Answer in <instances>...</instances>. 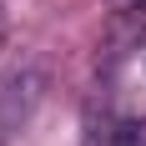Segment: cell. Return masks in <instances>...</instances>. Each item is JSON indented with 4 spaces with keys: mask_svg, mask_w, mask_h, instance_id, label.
Returning a JSON list of instances; mask_svg holds the SVG:
<instances>
[{
    "mask_svg": "<svg viewBox=\"0 0 146 146\" xmlns=\"http://www.w3.org/2000/svg\"><path fill=\"white\" fill-rule=\"evenodd\" d=\"M146 30V0H111V40L131 45Z\"/></svg>",
    "mask_w": 146,
    "mask_h": 146,
    "instance_id": "obj_1",
    "label": "cell"
},
{
    "mask_svg": "<svg viewBox=\"0 0 146 146\" xmlns=\"http://www.w3.org/2000/svg\"><path fill=\"white\" fill-rule=\"evenodd\" d=\"M106 146H146V121H126V126H116Z\"/></svg>",
    "mask_w": 146,
    "mask_h": 146,
    "instance_id": "obj_2",
    "label": "cell"
},
{
    "mask_svg": "<svg viewBox=\"0 0 146 146\" xmlns=\"http://www.w3.org/2000/svg\"><path fill=\"white\" fill-rule=\"evenodd\" d=\"M0 45H5V10H0Z\"/></svg>",
    "mask_w": 146,
    "mask_h": 146,
    "instance_id": "obj_3",
    "label": "cell"
}]
</instances>
